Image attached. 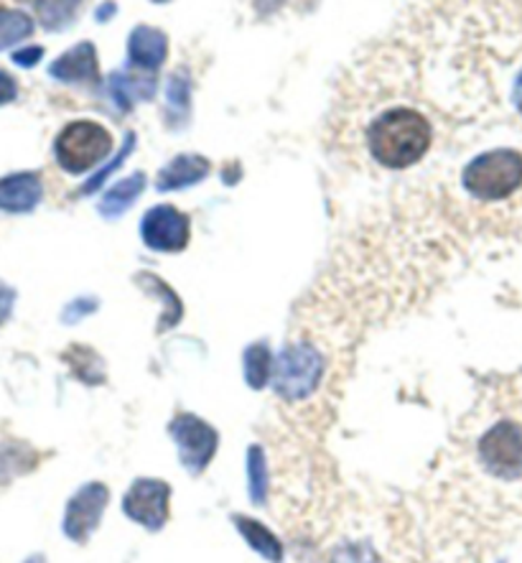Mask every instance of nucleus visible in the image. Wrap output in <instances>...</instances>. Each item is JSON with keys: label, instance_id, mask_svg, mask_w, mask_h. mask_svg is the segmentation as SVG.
<instances>
[{"label": "nucleus", "instance_id": "1", "mask_svg": "<svg viewBox=\"0 0 522 563\" xmlns=\"http://www.w3.org/2000/svg\"><path fill=\"white\" fill-rule=\"evenodd\" d=\"M369 154L385 168H408L431 148V125L421 112L396 108L369 125Z\"/></svg>", "mask_w": 522, "mask_h": 563}, {"label": "nucleus", "instance_id": "2", "mask_svg": "<svg viewBox=\"0 0 522 563\" xmlns=\"http://www.w3.org/2000/svg\"><path fill=\"white\" fill-rule=\"evenodd\" d=\"M462 181L479 202H502L522 187V154L512 148L487 151L469 161Z\"/></svg>", "mask_w": 522, "mask_h": 563}, {"label": "nucleus", "instance_id": "3", "mask_svg": "<svg viewBox=\"0 0 522 563\" xmlns=\"http://www.w3.org/2000/svg\"><path fill=\"white\" fill-rule=\"evenodd\" d=\"M324 377V355L313 344H288L273 365V385L286 400H303L316 393Z\"/></svg>", "mask_w": 522, "mask_h": 563}, {"label": "nucleus", "instance_id": "4", "mask_svg": "<svg viewBox=\"0 0 522 563\" xmlns=\"http://www.w3.org/2000/svg\"><path fill=\"white\" fill-rule=\"evenodd\" d=\"M54 151L64 172L85 174L108 158L112 151V135L92 120H75L59 133Z\"/></svg>", "mask_w": 522, "mask_h": 563}, {"label": "nucleus", "instance_id": "5", "mask_svg": "<svg viewBox=\"0 0 522 563\" xmlns=\"http://www.w3.org/2000/svg\"><path fill=\"white\" fill-rule=\"evenodd\" d=\"M479 462L489 474L500 479L522 477V426L500 421L479 439Z\"/></svg>", "mask_w": 522, "mask_h": 563}, {"label": "nucleus", "instance_id": "6", "mask_svg": "<svg viewBox=\"0 0 522 563\" xmlns=\"http://www.w3.org/2000/svg\"><path fill=\"white\" fill-rule=\"evenodd\" d=\"M168 433L179 449V460L187 466L189 474H202L212 464L216 446H220V433L195 413H179L168 426Z\"/></svg>", "mask_w": 522, "mask_h": 563}, {"label": "nucleus", "instance_id": "7", "mask_svg": "<svg viewBox=\"0 0 522 563\" xmlns=\"http://www.w3.org/2000/svg\"><path fill=\"white\" fill-rule=\"evenodd\" d=\"M123 512L141 528L158 533L171 515V485L164 479H135L123 497Z\"/></svg>", "mask_w": 522, "mask_h": 563}, {"label": "nucleus", "instance_id": "8", "mask_svg": "<svg viewBox=\"0 0 522 563\" xmlns=\"http://www.w3.org/2000/svg\"><path fill=\"white\" fill-rule=\"evenodd\" d=\"M141 238L146 247L158 253H181L189 245L191 222L189 217L171 205L148 209L141 222Z\"/></svg>", "mask_w": 522, "mask_h": 563}, {"label": "nucleus", "instance_id": "9", "mask_svg": "<svg viewBox=\"0 0 522 563\" xmlns=\"http://www.w3.org/2000/svg\"><path fill=\"white\" fill-rule=\"evenodd\" d=\"M110 503V489L102 482H90L79 487V493L67 503L64 512V536L75 543H87L100 528L104 508Z\"/></svg>", "mask_w": 522, "mask_h": 563}, {"label": "nucleus", "instance_id": "10", "mask_svg": "<svg viewBox=\"0 0 522 563\" xmlns=\"http://www.w3.org/2000/svg\"><path fill=\"white\" fill-rule=\"evenodd\" d=\"M49 75L62 82H98V49L90 42L77 44L75 49L62 54L49 67Z\"/></svg>", "mask_w": 522, "mask_h": 563}, {"label": "nucleus", "instance_id": "11", "mask_svg": "<svg viewBox=\"0 0 522 563\" xmlns=\"http://www.w3.org/2000/svg\"><path fill=\"white\" fill-rule=\"evenodd\" d=\"M42 179L36 174H13L0 179V209L5 212H31L42 202Z\"/></svg>", "mask_w": 522, "mask_h": 563}, {"label": "nucleus", "instance_id": "12", "mask_svg": "<svg viewBox=\"0 0 522 563\" xmlns=\"http://www.w3.org/2000/svg\"><path fill=\"white\" fill-rule=\"evenodd\" d=\"M127 56L135 67L158 69L168 56V38L160 29L154 26H135L127 42Z\"/></svg>", "mask_w": 522, "mask_h": 563}, {"label": "nucleus", "instance_id": "13", "mask_svg": "<svg viewBox=\"0 0 522 563\" xmlns=\"http://www.w3.org/2000/svg\"><path fill=\"white\" fill-rule=\"evenodd\" d=\"M209 174V161L202 156H176L164 172L158 174V191H176L195 187Z\"/></svg>", "mask_w": 522, "mask_h": 563}, {"label": "nucleus", "instance_id": "14", "mask_svg": "<svg viewBox=\"0 0 522 563\" xmlns=\"http://www.w3.org/2000/svg\"><path fill=\"white\" fill-rule=\"evenodd\" d=\"M232 522H235L237 533L245 538L247 545H251L258 556L268 559L270 563L284 561V545H280L278 538L273 536L263 522H258L255 518H247V515H235Z\"/></svg>", "mask_w": 522, "mask_h": 563}, {"label": "nucleus", "instance_id": "15", "mask_svg": "<svg viewBox=\"0 0 522 563\" xmlns=\"http://www.w3.org/2000/svg\"><path fill=\"white\" fill-rule=\"evenodd\" d=\"M143 189H146V174H133L127 176V179L118 181L115 187H112L108 195L102 197L100 202V214L108 217V220H115V217L125 214L127 209L133 207L135 199L143 195Z\"/></svg>", "mask_w": 522, "mask_h": 563}, {"label": "nucleus", "instance_id": "16", "mask_svg": "<svg viewBox=\"0 0 522 563\" xmlns=\"http://www.w3.org/2000/svg\"><path fill=\"white\" fill-rule=\"evenodd\" d=\"M110 92L120 108L131 110L133 102L154 98L156 82L151 77H135L131 71H115L110 79Z\"/></svg>", "mask_w": 522, "mask_h": 563}, {"label": "nucleus", "instance_id": "17", "mask_svg": "<svg viewBox=\"0 0 522 563\" xmlns=\"http://www.w3.org/2000/svg\"><path fill=\"white\" fill-rule=\"evenodd\" d=\"M38 464V454L21 441L0 444V485H8L19 474H26Z\"/></svg>", "mask_w": 522, "mask_h": 563}, {"label": "nucleus", "instance_id": "18", "mask_svg": "<svg viewBox=\"0 0 522 563\" xmlns=\"http://www.w3.org/2000/svg\"><path fill=\"white\" fill-rule=\"evenodd\" d=\"M31 31H34V21L26 13L13 11V8H0V52L31 36Z\"/></svg>", "mask_w": 522, "mask_h": 563}, {"label": "nucleus", "instance_id": "19", "mask_svg": "<svg viewBox=\"0 0 522 563\" xmlns=\"http://www.w3.org/2000/svg\"><path fill=\"white\" fill-rule=\"evenodd\" d=\"M273 373V360L270 352L265 344H253L251 350L245 352V380L251 388L260 390L268 383V377Z\"/></svg>", "mask_w": 522, "mask_h": 563}, {"label": "nucleus", "instance_id": "20", "mask_svg": "<svg viewBox=\"0 0 522 563\" xmlns=\"http://www.w3.org/2000/svg\"><path fill=\"white\" fill-rule=\"evenodd\" d=\"M82 347H71L67 355H64V360L69 362L71 369H75V375L79 377V380L87 383V385H98L104 380V373H102V360L100 362H92V365H87V360H82Z\"/></svg>", "mask_w": 522, "mask_h": 563}, {"label": "nucleus", "instance_id": "21", "mask_svg": "<svg viewBox=\"0 0 522 563\" xmlns=\"http://www.w3.org/2000/svg\"><path fill=\"white\" fill-rule=\"evenodd\" d=\"M251 497L253 503H265V456L260 449H251Z\"/></svg>", "mask_w": 522, "mask_h": 563}, {"label": "nucleus", "instance_id": "22", "mask_svg": "<svg viewBox=\"0 0 522 563\" xmlns=\"http://www.w3.org/2000/svg\"><path fill=\"white\" fill-rule=\"evenodd\" d=\"M71 3H75V0H71ZM69 15H71L69 0H44V3H42V21H44V26L59 29V26H64V23L69 21Z\"/></svg>", "mask_w": 522, "mask_h": 563}, {"label": "nucleus", "instance_id": "23", "mask_svg": "<svg viewBox=\"0 0 522 563\" xmlns=\"http://www.w3.org/2000/svg\"><path fill=\"white\" fill-rule=\"evenodd\" d=\"M133 141H135V139H133V133H127V139H125V146H123V151H120V154L115 156V161H112V164H108V166H104V168H100V172L95 174L92 179H90V184H85V187H82V195H90V191L98 189L100 184H102L104 179H108V176H110L112 172H115V168L123 166V161H125L127 156H131V151H133Z\"/></svg>", "mask_w": 522, "mask_h": 563}, {"label": "nucleus", "instance_id": "24", "mask_svg": "<svg viewBox=\"0 0 522 563\" xmlns=\"http://www.w3.org/2000/svg\"><path fill=\"white\" fill-rule=\"evenodd\" d=\"M168 104L179 110L189 108V82L184 77H174L168 85Z\"/></svg>", "mask_w": 522, "mask_h": 563}, {"label": "nucleus", "instance_id": "25", "mask_svg": "<svg viewBox=\"0 0 522 563\" xmlns=\"http://www.w3.org/2000/svg\"><path fill=\"white\" fill-rule=\"evenodd\" d=\"M44 56V49L42 46H29V49H21L13 54V62L19 64V67H34V64L42 59Z\"/></svg>", "mask_w": 522, "mask_h": 563}, {"label": "nucleus", "instance_id": "26", "mask_svg": "<svg viewBox=\"0 0 522 563\" xmlns=\"http://www.w3.org/2000/svg\"><path fill=\"white\" fill-rule=\"evenodd\" d=\"M15 95H19V87H15L13 77L5 75V71H0V104L15 100Z\"/></svg>", "mask_w": 522, "mask_h": 563}, {"label": "nucleus", "instance_id": "27", "mask_svg": "<svg viewBox=\"0 0 522 563\" xmlns=\"http://www.w3.org/2000/svg\"><path fill=\"white\" fill-rule=\"evenodd\" d=\"M13 301H15V294L11 291V288L0 286V324H3V321L11 317Z\"/></svg>", "mask_w": 522, "mask_h": 563}, {"label": "nucleus", "instance_id": "28", "mask_svg": "<svg viewBox=\"0 0 522 563\" xmlns=\"http://www.w3.org/2000/svg\"><path fill=\"white\" fill-rule=\"evenodd\" d=\"M85 301H75V303H69V309L64 311V321H75L77 317H85V313H90V311H95V303H90V307H82Z\"/></svg>", "mask_w": 522, "mask_h": 563}, {"label": "nucleus", "instance_id": "29", "mask_svg": "<svg viewBox=\"0 0 522 563\" xmlns=\"http://www.w3.org/2000/svg\"><path fill=\"white\" fill-rule=\"evenodd\" d=\"M115 11H118L115 3H102L95 15H98V21H110V15L115 13Z\"/></svg>", "mask_w": 522, "mask_h": 563}, {"label": "nucleus", "instance_id": "30", "mask_svg": "<svg viewBox=\"0 0 522 563\" xmlns=\"http://www.w3.org/2000/svg\"><path fill=\"white\" fill-rule=\"evenodd\" d=\"M512 100H515V108H518V112L522 115V71H520V77L515 79V90H512Z\"/></svg>", "mask_w": 522, "mask_h": 563}, {"label": "nucleus", "instance_id": "31", "mask_svg": "<svg viewBox=\"0 0 522 563\" xmlns=\"http://www.w3.org/2000/svg\"><path fill=\"white\" fill-rule=\"evenodd\" d=\"M26 563H46V561H44V556H31Z\"/></svg>", "mask_w": 522, "mask_h": 563}, {"label": "nucleus", "instance_id": "32", "mask_svg": "<svg viewBox=\"0 0 522 563\" xmlns=\"http://www.w3.org/2000/svg\"><path fill=\"white\" fill-rule=\"evenodd\" d=\"M151 3H166V0H151Z\"/></svg>", "mask_w": 522, "mask_h": 563}]
</instances>
